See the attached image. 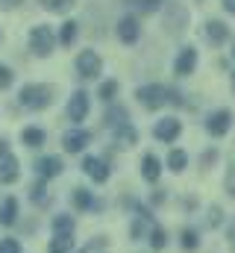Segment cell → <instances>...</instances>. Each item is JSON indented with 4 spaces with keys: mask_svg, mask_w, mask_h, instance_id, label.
Returning <instances> with one entry per match:
<instances>
[{
    "mask_svg": "<svg viewBox=\"0 0 235 253\" xmlns=\"http://www.w3.org/2000/svg\"><path fill=\"white\" fill-rule=\"evenodd\" d=\"M18 100H21V106H27V109H33V112H39V109H47V106L56 100V88H53V85H47V83H30V85H24V88H21Z\"/></svg>",
    "mask_w": 235,
    "mask_h": 253,
    "instance_id": "1",
    "label": "cell"
},
{
    "mask_svg": "<svg viewBox=\"0 0 235 253\" xmlns=\"http://www.w3.org/2000/svg\"><path fill=\"white\" fill-rule=\"evenodd\" d=\"M53 47H56V36H53V30H50V27L39 24V27H33V30H30V50H33L39 59L50 56V53H53Z\"/></svg>",
    "mask_w": 235,
    "mask_h": 253,
    "instance_id": "2",
    "label": "cell"
},
{
    "mask_svg": "<svg viewBox=\"0 0 235 253\" xmlns=\"http://www.w3.org/2000/svg\"><path fill=\"white\" fill-rule=\"evenodd\" d=\"M135 97H138V103H141L144 109H162V106L168 103V88L159 85V83H150V85H141V88L135 91Z\"/></svg>",
    "mask_w": 235,
    "mask_h": 253,
    "instance_id": "3",
    "label": "cell"
},
{
    "mask_svg": "<svg viewBox=\"0 0 235 253\" xmlns=\"http://www.w3.org/2000/svg\"><path fill=\"white\" fill-rule=\"evenodd\" d=\"M100 71H103V59L94 50H79L77 53V74L82 80H97Z\"/></svg>",
    "mask_w": 235,
    "mask_h": 253,
    "instance_id": "4",
    "label": "cell"
},
{
    "mask_svg": "<svg viewBox=\"0 0 235 253\" xmlns=\"http://www.w3.org/2000/svg\"><path fill=\"white\" fill-rule=\"evenodd\" d=\"M230 126H233V112H230V109H218V112H212V115L206 118V129H209V135H215V138L227 135Z\"/></svg>",
    "mask_w": 235,
    "mask_h": 253,
    "instance_id": "5",
    "label": "cell"
},
{
    "mask_svg": "<svg viewBox=\"0 0 235 253\" xmlns=\"http://www.w3.org/2000/svg\"><path fill=\"white\" fill-rule=\"evenodd\" d=\"M118 39H120L123 44H135V42L141 39V24H138L135 15H123V18L118 21Z\"/></svg>",
    "mask_w": 235,
    "mask_h": 253,
    "instance_id": "6",
    "label": "cell"
},
{
    "mask_svg": "<svg viewBox=\"0 0 235 253\" xmlns=\"http://www.w3.org/2000/svg\"><path fill=\"white\" fill-rule=\"evenodd\" d=\"M88 141H91V132H88V129H79V126H74V129H68V132L62 135V147H65L68 153H79V150H85Z\"/></svg>",
    "mask_w": 235,
    "mask_h": 253,
    "instance_id": "7",
    "label": "cell"
},
{
    "mask_svg": "<svg viewBox=\"0 0 235 253\" xmlns=\"http://www.w3.org/2000/svg\"><path fill=\"white\" fill-rule=\"evenodd\" d=\"M88 118V94L85 91H74L71 100H68V121L79 124Z\"/></svg>",
    "mask_w": 235,
    "mask_h": 253,
    "instance_id": "8",
    "label": "cell"
},
{
    "mask_svg": "<svg viewBox=\"0 0 235 253\" xmlns=\"http://www.w3.org/2000/svg\"><path fill=\"white\" fill-rule=\"evenodd\" d=\"M194 68H197V47H191V44H185L179 53H176L174 59V71L179 77H188V74H194Z\"/></svg>",
    "mask_w": 235,
    "mask_h": 253,
    "instance_id": "9",
    "label": "cell"
},
{
    "mask_svg": "<svg viewBox=\"0 0 235 253\" xmlns=\"http://www.w3.org/2000/svg\"><path fill=\"white\" fill-rule=\"evenodd\" d=\"M179 132H182V124H179L176 118H162V121H156V126H153V135H156L159 141H165V144L176 141Z\"/></svg>",
    "mask_w": 235,
    "mask_h": 253,
    "instance_id": "10",
    "label": "cell"
},
{
    "mask_svg": "<svg viewBox=\"0 0 235 253\" xmlns=\"http://www.w3.org/2000/svg\"><path fill=\"white\" fill-rule=\"evenodd\" d=\"M82 171H85L94 183H106V180H109V165H106L100 156H85V159H82Z\"/></svg>",
    "mask_w": 235,
    "mask_h": 253,
    "instance_id": "11",
    "label": "cell"
},
{
    "mask_svg": "<svg viewBox=\"0 0 235 253\" xmlns=\"http://www.w3.org/2000/svg\"><path fill=\"white\" fill-rule=\"evenodd\" d=\"M62 159L59 156H41L39 162H36V174H39V180H53L62 174Z\"/></svg>",
    "mask_w": 235,
    "mask_h": 253,
    "instance_id": "12",
    "label": "cell"
},
{
    "mask_svg": "<svg viewBox=\"0 0 235 253\" xmlns=\"http://www.w3.org/2000/svg\"><path fill=\"white\" fill-rule=\"evenodd\" d=\"M203 33H206L209 44H224V42L230 39V27H227L224 21H218V18H209L206 27H203Z\"/></svg>",
    "mask_w": 235,
    "mask_h": 253,
    "instance_id": "13",
    "label": "cell"
},
{
    "mask_svg": "<svg viewBox=\"0 0 235 253\" xmlns=\"http://www.w3.org/2000/svg\"><path fill=\"white\" fill-rule=\"evenodd\" d=\"M18 174H21V171H18V159H15L12 153H3V156H0V183H3V186H12V183L18 180Z\"/></svg>",
    "mask_w": 235,
    "mask_h": 253,
    "instance_id": "14",
    "label": "cell"
},
{
    "mask_svg": "<svg viewBox=\"0 0 235 253\" xmlns=\"http://www.w3.org/2000/svg\"><path fill=\"white\" fill-rule=\"evenodd\" d=\"M141 177H144L147 183H156V180L162 177V162H159L153 153H144V156H141Z\"/></svg>",
    "mask_w": 235,
    "mask_h": 253,
    "instance_id": "15",
    "label": "cell"
},
{
    "mask_svg": "<svg viewBox=\"0 0 235 253\" xmlns=\"http://www.w3.org/2000/svg\"><path fill=\"white\" fill-rule=\"evenodd\" d=\"M165 27H168L171 33H185V27H188V12H185L182 6H171V12H168V18H165Z\"/></svg>",
    "mask_w": 235,
    "mask_h": 253,
    "instance_id": "16",
    "label": "cell"
},
{
    "mask_svg": "<svg viewBox=\"0 0 235 253\" xmlns=\"http://www.w3.org/2000/svg\"><path fill=\"white\" fill-rule=\"evenodd\" d=\"M112 132H115L118 147H132V144L138 141V132H135V126L129 124V121H126V124H120V126H115Z\"/></svg>",
    "mask_w": 235,
    "mask_h": 253,
    "instance_id": "17",
    "label": "cell"
},
{
    "mask_svg": "<svg viewBox=\"0 0 235 253\" xmlns=\"http://www.w3.org/2000/svg\"><path fill=\"white\" fill-rule=\"evenodd\" d=\"M15 221H18V200L15 197H6L0 203V224L3 227H12Z\"/></svg>",
    "mask_w": 235,
    "mask_h": 253,
    "instance_id": "18",
    "label": "cell"
},
{
    "mask_svg": "<svg viewBox=\"0 0 235 253\" xmlns=\"http://www.w3.org/2000/svg\"><path fill=\"white\" fill-rule=\"evenodd\" d=\"M44 138H47V135H44L41 126H24V129H21V141H24L27 147H41Z\"/></svg>",
    "mask_w": 235,
    "mask_h": 253,
    "instance_id": "19",
    "label": "cell"
},
{
    "mask_svg": "<svg viewBox=\"0 0 235 253\" xmlns=\"http://www.w3.org/2000/svg\"><path fill=\"white\" fill-rule=\"evenodd\" d=\"M71 200H74V206H77V209H97V200L91 197V191L82 189V186H77V189H74Z\"/></svg>",
    "mask_w": 235,
    "mask_h": 253,
    "instance_id": "20",
    "label": "cell"
},
{
    "mask_svg": "<svg viewBox=\"0 0 235 253\" xmlns=\"http://www.w3.org/2000/svg\"><path fill=\"white\" fill-rule=\"evenodd\" d=\"M126 121H129V112H126L123 106H112V109L106 112V118H103V124L109 126V129H115V126L126 124Z\"/></svg>",
    "mask_w": 235,
    "mask_h": 253,
    "instance_id": "21",
    "label": "cell"
},
{
    "mask_svg": "<svg viewBox=\"0 0 235 253\" xmlns=\"http://www.w3.org/2000/svg\"><path fill=\"white\" fill-rule=\"evenodd\" d=\"M77 33H79V24L77 21H65L62 24V33H59V44L62 47H71L77 42Z\"/></svg>",
    "mask_w": 235,
    "mask_h": 253,
    "instance_id": "22",
    "label": "cell"
},
{
    "mask_svg": "<svg viewBox=\"0 0 235 253\" xmlns=\"http://www.w3.org/2000/svg\"><path fill=\"white\" fill-rule=\"evenodd\" d=\"M77 245V239H74V233H68V236H56V239H50V245H47V253H68L71 248Z\"/></svg>",
    "mask_w": 235,
    "mask_h": 253,
    "instance_id": "23",
    "label": "cell"
},
{
    "mask_svg": "<svg viewBox=\"0 0 235 253\" xmlns=\"http://www.w3.org/2000/svg\"><path fill=\"white\" fill-rule=\"evenodd\" d=\"M168 168H171L174 174L185 171V168H188V153H185V150H179V147H174V150L168 153Z\"/></svg>",
    "mask_w": 235,
    "mask_h": 253,
    "instance_id": "24",
    "label": "cell"
},
{
    "mask_svg": "<svg viewBox=\"0 0 235 253\" xmlns=\"http://www.w3.org/2000/svg\"><path fill=\"white\" fill-rule=\"evenodd\" d=\"M74 215H56L53 218V233L56 236H68V233H74Z\"/></svg>",
    "mask_w": 235,
    "mask_h": 253,
    "instance_id": "25",
    "label": "cell"
},
{
    "mask_svg": "<svg viewBox=\"0 0 235 253\" xmlns=\"http://www.w3.org/2000/svg\"><path fill=\"white\" fill-rule=\"evenodd\" d=\"M39 3H41V9H47V12L65 15V12H71V6H74L77 0H39Z\"/></svg>",
    "mask_w": 235,
    "mask_h": 253,
    "instance_id": "26",
    "label": "cell"
},
{
    "mask_svg": "<svg viewBox=\"0 0 235 253\" xmlns=\"http://www.w3.org/2000/svg\"><path fill=\"white\" fill-rule=\"evenodd\" d=\"M118 94V83L115 80H106V83H100V88H97V97L100 100H106V103H112Z\"/></svg>",
    "mask_w": 235,
    "mask_h": 253,
    "instance_id": "27",
    "label": "cell"
},
{
    "mask_svg": "<svg viewBox=\"0 0 235 253\" xmlns=\"http://www.w3.org/2000/svg\"><path fill=\"white\" fill-rule=\"evenodd\" d=\"M165 245H168L165 230H162V227H153V230H150V248H153V251H162Z\"/></svg>",
    "mask_w": 235,
    "mask_h": 253,
    "instance_id": "28",
    "label": "cell"
},
{
    "mask_svg": "<svg viewBox=\"0 0 235 253\" xmlns=\"http://www.w3.org/2000/svg\"><path fill=\"white\" fill-rule=\"evenodd\" d=\"M197 245H200L197 230H182V248L185 251H197Z\"/></svg>",
    "mask_w": 235,
    "mask_h": 253,
    "instance_id": "29",
    "label": "cell"
},
{
    "mask_svg": "<svg viewBox=\"0 0 235 253\" xmlns=\"http://www.w3.org/2000/svg\"><path fill=\"white\" fill-rule=\"evenodd\" d=\"M135 3H138V9H141L144 15H153V12H159V9H162V3H165V0H135Z\"/></svg>",
    "mask_w": 235,
    "mask_h": 253,
    "instance_id": "30",
    "label": "cell"
},
{
    "mask_svg": "<svg viewBox=\"0 0 235 253\" xmlns=\"http://www.w3.org/2000/svg\"><path fill=\"white\" fill-rule=\"evenodd\" d=\"M30 194H33V200H36V203H44V200H47V194H44V180L33 183V186H30Z\"/></svg>",
    "mask_w": 235,
    "mask_h": 253,
    "instance_id": "31",
    "label": "cell"
},
{
    "mask_svg": "<svg viewBox=\"0 0 235 253\" xmlns=\"http://www.w3.org/2000/svg\"><path fill=\"white\" fill-rule=\"evenodd\" d=\"M12 80H15L12 68H6V65L0 62V91H3V88H9V85H12Z\"/></svg>",
    "mask_w": 235,
    "mask_h": 253,
    "instance_id": "32",
    "label": "cell"
},
{
    "mask_svg": "<svg viewBox=\"0 0 235 253\" xmlns=\"http://www.w3.org/2000/svg\"><path fill=\"white\" fill-rule=\"evenodd\" d=\"M224 189L230 191V197H235V162L227 168V180H224Z\"/></svg>",
    "mask_w": 235,
    "mask_h": 253,
    "instance_id": "33",
    "label": "cell"
},
{
    "mask_svg": "<svg viewBox=\"0 0 235 253\" xmlns=\"http://www.w3.org/2000/svg\"><path fill=\"white\" fill-rule=\"evenodd\" d=\"M0 253H21V245L15 239H3L0 242Z\"/></svg>",
    "mask_w": 235,
    "mask_h": 253,
    "instance_id": "34",
    "label": "cell"
},
{
    "mask_svg": "<svg viewBox=\"0 0 235 253\" xmlns=\"http://www.w3.org/2000/svg\"><path fill=\"white\" fill-rule=\"evenodd\" d=\"M224 221V212H221V206H212L209 209V227H218Z\"/></svg>",
    "mask_w": 235,
    "mask_h": 253,
    "instance_id": "35",
    "label": "cell"
},
{
    "mask_svg": "<svg viewBox=\"0 0 235 253\" xmlns=\"http://www.w3.org/2000/svg\"><path fill=\"white\" fill-rule=\"evenodd\" d=\"M18 3H24V0H0V9H15Z\"/></svg>",
    "mask_w": 235,
    "mask_h": 253,
    "instance_id": "36",
    "label": "cell"
},
{
    "mask_svg": "<svg viewBox=\"0 0 235 253\" xmlns=\"http://www.w3.org/2000/svg\"><path fill=\"white\" fill-rule=\"evenodd\" d=\"M221 6H224L230 15H235V0H221Z\"/></svg>",
    "mask_w": 235,
    "mask_h": 253,
    "instance_id": "37",
    "label": "cell"
},
{
    "mask_svg": "<svg viewBox=\"0 0 235 253\" xmlns=\"http://www.w3.org/2000/svg\"><path fill=\"white\" fill-rule=\"evenodd\" d=\"M3 153H9V141H6V138H0V156H3Z\"/></svg>",
    "mask_w": 235,
    "mask_h": 253,
    "instance_id": "38",
    "label": "cell"
},
{
    "mask_svg": "<svg viewBox=\"0 0 235 253\" xmlns=\"http://www.w3.org/2000/svg\"><path fill=\"white\" fill-rule=\"evenodd\" d=\"M230 239H235V224H233V230H230Z\"/></svg>",
    "mask_w": 235,
    "mask_h": 253,
    "instance_id": "39",
    "label": "cell"
},
{
    "mask_svg": "<svg viewBox=\"0 0 235 253\" xmlns=\"http://www.w3.org/2000/svg\"><path fill=\"white\" fill-rule=\"evenodd\" d=\"M233 88H235V71H233Z\"/></svg>",
    "mask_w": 235,
    "mask_h": 253,
    "instance_id": "40",
    "label": "cell"
},
{
    "mask_svg": "<svg viewBox=\"0 0 235 253\" xmlns=\"http://www.w3.org/2000/svg\"><path fill=\"white\" fill-rule=\"evenodd\" d=\"M233 56H235V44H233Z\"/></svg>",
    "mask_w": 235,
    "mask_h": 253,
    "instance_id": "41",
    "label": "cell"
}]
</instances>
